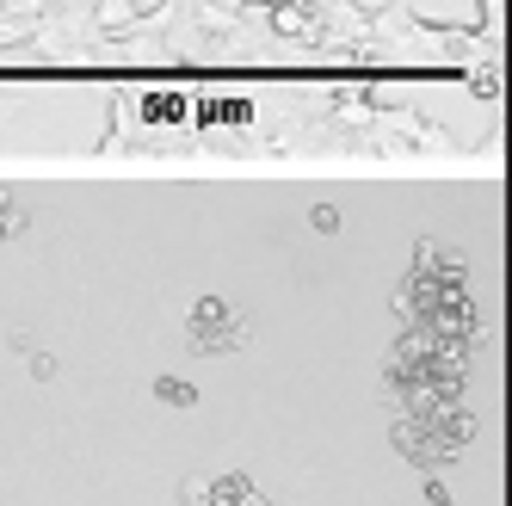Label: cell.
<instances>
[{
  "label": "cell",
  "instance_id": "cell-1",
  "mask_svg": "<svg viewBox=\"0 0 512 506\" xmlns=\"http://www.w3.org/2000/svg\"><path fill=\"white\" fill-rule=\"evenodd\" d=\"M241 334H247V328L229 315V303H216V297H210V303H198V309H192V346L223 352V346H241Z\"/></svg>",
  "mask_w": 512,
  "mask_h": 506
}]
</instances>
